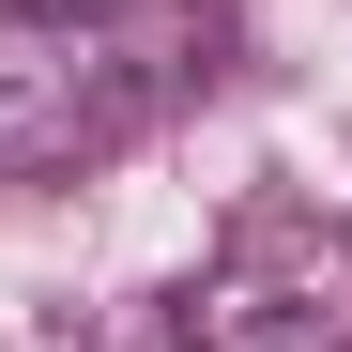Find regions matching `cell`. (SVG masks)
Wrapping results in <instances>:
<instances>
[{
	"instance_id": "6da1fadb",
	"label": "cell",
	"mask_w": 352,
	"mask_h": 352,
	"mask_svg": "<svg viewBox=\"0 0 352 352\" xmlns=\"http://www.w3.org/2000/svg\"><path fill=\"white\" fill-rule=\"evenodd\" d=\"M168 62H138L107 16H0V184H62L123 153Z\"/></svg>"
},
{
	"instance_id": "7a4b0ae2",
	"label": "cell",
	"mask_w": 352,
	"mask_h": 352,
	"mask_svg": "<svg viewBox=\"0 0 352 352\" xmlns=\"http://www.w3.org/2000/svg\"><path fill=\"white\" fill-rule=\"evenodd\" d=\"M199 352H337L322 291H199Z\"/></svg>"
},
{
	"instance_id": "3957f363",
	"label": "cell",
	"mask_w": 352,
	"mask_h": 352,
	"mask_svg": "<svg viewBox=\"0 0 352 352\" xmlns=\"http://www.w3.org/2000/svg\"><path fill=\"white\" fill-rule=\"evenodd\" d=\"M0 16H107V0H0Z\"/></svg>"
}]
</instances>
